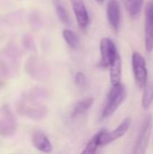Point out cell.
Segmentation results:
<instances>
[{
  "label": "cell",
  "instance_id": "9",
  "mask_svg": "<svg viewBox=\"0 0 153 154\" xmlns=\"http://www.w3.org/2000/svg\"><path fill=\"white\" fill-rule=\"evenodd\" d=\"M78 25L86 29L89 24V14L83 0H70Z\"/></svg>",
  "mask_w": 153,
  "mask_h": 154
},
{
  "label": "cell",
  "instance_id": "14",
  "mask_svg": "<svg viewBox=\"0 0 153 154\" xmlns=\"http://www.w3.org/2000/svg\"><path fill=\"white\" fill-rule=\"evenodd\" d=\"M62 36H63L64 41L66 42V43L72 50H76L78 47L79 40H78V35L73 31H71L69 29H65L62 32Z\"/></svg>",
  "mask_w": 153,
  "mask_h": 154
},
{
  "label": "cell",
  "instance_id": "13",
  "mask_svg": "<svg viewBox=\"0 0 153 154\" xmlns=\"http://www.w3.org/2000/svg\"><path fill=\"white\" fill-rule=\"evenodd\" d=\"M93 103H94V98H92V97H87V98L82 99L81 101L78 102L73 108L71 116L77 117V116L84 114L92 106Z\"/></svg>",
  "mask_w": 153,
  "mask_h": 154
},
{
  "label": "cell",
  "instance_id": "15",
  "mask_svg": "<svg viewBox=\"0 0 153 154\" xmlns=\"http://www.w3.org/2000/svg\"><path fill=\"white\" fill-rule=\"evenodd\" d=\"M153 101V85L147 84L144 88L142 98V106L144 110H148L151 106Z\"/></svg>",
  "mask_w": 153,
  "mask_h": 154
},
{
  "label": "cell",
  "instance_id": "1",
  "mask_svg": "<svg viewBox=\"0 0 153 154\" xmlns=\"http://www.w3.org/2000/svg\"><path fill=\"white\" fill-rule=\"evenodd\" d=\"M126 97V89L125 87L121 83L116 86H113L110 90L106 106L102 112V118L106 119L110 117L115 114L118 107L122 105Z\"/></svg>",
  "mask_w": 153,
  "mask_h": 154
},
{
  "label": "cell",
  "instance_id": "12",
  "mask_svg": "<svg viewBox=\"0 0 153 154\" xmlns=\"http://www.w3.org/2000/svg\"><path fill=\"white\" fill-rule=\"evenodd\" d=\"M124 4L130 16L135 18L140 14L144 0H124Z\"/></svg>",
  "mask_w": 153,
  "mask_h": 154
},
{
  "label": "cell",
  "instance_id": "4",
  "mask_svg": "<svg viewBox=\"0 0 153 154\" xmlns=\"http://www.w3.org/2000/svg\"><path fill=\"white\" fill-rule=\"evenodd\" d=\"M131 125V119L130 118H125L122 123L115 128V130L111 132H106V131H101L96 134L98 142V145L100 146H106L107 144L112 143L115 140L123 137L128 131L129 127Z\"/></svg>",
  "mask_w": 153,
  "mask_h": 154
},
{
  "label": "cell",
  "instance_id": "6",
  "mask_svg": "<svg viewBox=\"0 0 153 154\" xmlns=\"http://www.w3.org/2000/svg\"><path fill=\"white\" fill-rule=\"evenodd\" d=\"M100 54H101V65L105 69L110 68L115 59L119 54L115 42L109 38H103L100 41Z\"/></svg>",
  "mask_w": 153,
  "mask_h": 154
},
{
  "label": "cell",
  "instance_id": "18",
  "mask_svg": "<svg viewBox=\"0 0 153 154\" xmlns=\"http://www.w3.org/2000/svg\"><path fill=\"white\" fill-rule=\"evenodd\" d=\"M75 82L78 86H84L86 84V76L83 72H78L75 75Z\"/></svg>",
  "mask_w": 153,
  "mask_h": 154
},
{
  "label": "cell",
  "instance_id": "2",
  "mask_svg": "<svg viewBox=\"0 0 153 154\" xmlns=\"http://www.w3.org/2000/svg\"><path fill=\"white\" fill-rule=\"evenodd\" d=\"M133 71L135 83L140 89H144L148 81V69L144 57L138 51H134L132 55Z\"/></svg>",
  "mask_w": 153,
  "mask_h": 154
},
{
  "label": "cell",
  "instance_id": "5",
  "mask_svg": "<svg viewBox=\"0 0 153 154\" xmlns=\"http://www.w3.org/2000/svg\"><path fill=\"white\" fill-rule=\"evenodd\" d=\"M16 121L8 105L0 108V135L9 137L15 134Z\"/></svg>",
  "mask_w": 153,
  "mask_h": 154
},
{
  "label": "cell",
  "instance_id": "7",
  "mask_svg": "<svg viewBox=\"0 0 153 154\" xmlns=\"http://www.w3.org/2000/svg\"><path fill=\"white\" fill-rule=\"evenodd\" d=\"M144 43L148 52L153 50V0H149L145 5Z\"/></svg>",
  "mask_w": 153,
  "mask_h": 154
},
{
  "label": "cell",
  "instance_id": "11",
  "mask_svg": "<svg viewBox=\"0 0 153 154\" xmlns=\"http://www.w3.org/2000/svg\"><path fill=\"white\" fill-rule=\"evenodd\" d=\"M110 80L113 86L121 84L122 79V60L121 57L118 54L115 59L114 62L110 66Z\"/></svg>",
  "mask_w": 153,
  "mask_h": 154
},
{
  "label": "cell",
  "instance_id": "3",
  "mask_svg": "<svg viewBox=\"0 0 153 154\" xmlns=\"http://www.w3.org/2000/svg\"><path fill=\"white\" fill-rule=\"evenodd\" d=\"M151 130H152V116L149 115L148 116H146V118H144L142 122L141 131L139 133L136 143L134 145L132 154L146 153L151 135Z\"/></svg>",
  "mask_w": 153,
  "mask_h": 154
},
{
  "label": "cell",
  "instance_id": "8",
  "mask_svg": "<svg viewBox=\"0 0 153 154\" xmlns=\"http://www.w3.org/2000/svg\"><path fill=\"white\" fill-rule=\"evenodd\" d=\"M121 5L118 0H109L106 6V17L110 26L118 32L121 26Z\"/></svg>",
  "mask_w": 153,
  "mask_h": 154
},
{
  "label": "cell",
  "instance_id": "16",
  "mask_svg": "<svg viewBox=\"0 0 153 154\" xmlns=\"http://www.w3.org/2000/svg\"><path fill=\"white\" fill-rule=\"evenodd\" d=\"M54 5H55V10H56V13H57L59 19L63 23L69 24V15L68 14V11L64 7V5L61 4V2L60 0H55Z\"/></svg>",
  "mask_w": 153,
  "mask_h": 154
},
{
  "label": "cell",
  "instance_id": "17",
  "mask_svg": "<svg viewBox=\"0 0 153 154\" xmlns=\"http://www.w3.org/2000/svg\"><path fill=\"white\" fill-rule=\"evenodd\" d=\"M99 147L98 145V142H97V138L96 136V134L91 138V140L87 143V144L86 145L85 149L81 152L80 154H96L97 148Z\"/></svg>",
  "mask_w": 153,
  "mask_h": 154
},
{
  "label": "cell",
  "instance_id": "10",
  "mask_svg": "<svg viewBox=\"0 0 153 154\" xmlns=\"http://www.w3.org/2000/svg\"><path fill=\"white\" fill-rule=\"evenodd\" d=\"M32 143L40 152L43 153H50L52 152V144L49 138L41 132L36 131L32 134Z\"/></svg>",
  "mask_w": 153,
  "mask_h": 154
},
{
  "label": "cell",
  "instance_id": "19",
  "mask_svg": "<svg viewBox=\"0 0 153 154\" xmlns=\"http://www.w3.org/2000/svg\"><path fill=\"white\" fill-rule=\"evenodd\" d=\"M96 2H97L98 4H102L103 2H104V0H95Z\"/></svg>",
  "mask_w": 153,
  "mask_h": 154
}]
</instances>
